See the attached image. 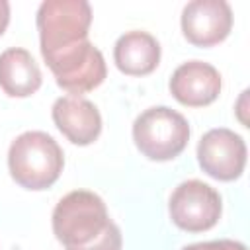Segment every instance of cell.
Segmentation results:
<instances>
[{
    "label": "cell",
    "mask_w": 250,
    "mask_h": 250,
    "mask_svg": "<svg viewBox=\"0 0 250 250\" xmlns=\"http://www.w3.org/2000/svg\"><path fill=\"white\" fill-rule=\"evenodd\" d=\"M53 232L64 250H121L123 244L104 199L88 189H74L57 203Z\"/></svg>",
    "instance_id": "cell-1"
},
{
    "label": "cell",
    "mask_w": 250,
    "mask_h": 250,
    "mask_svg": "<svg viewBox=\"0 0 250 250\" xmlns=\"http://www.w3.org/2000/svg\"><path fill=\"white\" fill-rule=\"evenodd\" d=\"M64 166V154L59 143L43 131H25L10 145L8 168L16 184L25 189L51 188Z\"/></svg>",
    "instance_id": "cell-2"
},
{
    "label": "cell",
    "mask_w": 250,
    "mask_h": 250,
    "mask_svg": "<svg viewBox=\"0 0 250 250\" xmlns=\"http://www.w3.org/2000/svg\"><path fill=\"white\" fill-rule=\"evenodd\" d=\"M90 23L92 8L86 0H45L37 10L43 59L88 39Z\"/></svg>",
    "instance_id": "cell-3"
},
{
    "label": "cell",
    "mask_w": 250,
    "mask_h": 250,
    "mask_svg": "<svg viewBox=\"0 0 250 250\" xmlns=\"http://www.w3.org/2000/svg\"><path fill=\"white\" fill-rule=\"evenodd\" d=\"M133 141L148 160L166 162L186 148L189 125L182 113L166 105L148 107L133 123Z\"/></svg>",
    "instance_id": "cell-4"
},
{
    "label": "cell",
    "mask_w": 250,
    "mask_h": 250,
    "mask_svg": "<svg viewBox=\"0 0 250 250\" xmlns=\"http://www.w3.org/2000/svg\"><path fill=\"white\" fill-rule=\"evenodd\" d=\"M57 84L72 96L98 88L107 74L104 55L88 39L45 59Z\"/></svg>",
    "instance_id": "cell-5"
},
{
    "label": "cell",
    "mask_w": 250,
    "mask_h": 250,
    "mask_svg": "<svg viewBox=\"0 0 250 250\" xmlns=\"http://www.w3.org/2000/svg\"><path fill=\"white\" fill-rule=\"evenodd\" d=\"M170 219L188 232H203L217 225L221 217V195L201 180L182 182L170 197Z\"/></svg>",
    "instance_id": "cell-6"
},
{
    "label": "cell",
    "mask_w": 250,
    "mask_h": 250,
    "mask_svg": "<svg viewBox=\"0 0 250 250\" xmlns=\"http://www.w3.org/2000/svg\"><path fill=\"white\" fill-rule=\"evenodd\" d=\"M197 160L207 176L221 182H232L242 174L246 164L244 139L225 127L211 129L197 145Z\"/></svg>",
    "instance_id": "cell-7"
},
{
    "label": "cell",
    "mask_w": 250,
    "mask_h": 250,
    "mask_svg": "<svg viewBox=\"0 0 250 250\" xmlns=\"http://www.w3.org/2000/svg\"><path fill=\"white\" fill-rule=\"evenodd\" d=\"M232 10L225 0H193L182 12L184 37L195 47H213L227 39Z\"/></svg>",
    "instance_id": "cell-8"
},
{
    "label": "cell",
    "mask_w": 250,
    "mask_h": 250,
    "mask_svg": "<svg viewBox=\"0 0 250 250\" xmlns=\"http://www.w3.org/2000/svg\"><path fill=\"white\" fill-rule=\"evenodd\" d=\"M170 92L182 105H209L221 92V74L209 62L188 61L174 70L170 78Z\"/></svg>",
    "instance_id": "cell-9"
},
{
    "label": "cell",
    "mask_w": 250,
    "mask_h": 250,
    "mask_svg": "<svg viewBox=\"0 0 250 250\" xmlns=\"http://www.w3.org/2000/svg\"><path fill=\"white\" fill-rule=\"evenodd\" d=\"M53 121L57 129L74 145L86 146L92 145L102 131V115L98 107L80 98L64 96L53 104Z\"/></svg>",
    "instance_id": "cell-10"
},
{
    "label": "cell",
    "mask_w": 250,
    "mask_h": 250,
    "mask_svg": "<svg viewBox=\"0 0 250 250\" xmlns=\"http://www.w3.org/2000/svg\"><path fill=\"white\" fill-rule=\"evenodd\" d=\"M113 61L123 74H150L160 61V45L146 31H129L121 35L113 47Z\"/></svg>",
    "instance_id": "cell-11"
},
{
    "label": "cell",
    "mask_w": 250,
    "mask_h": 250,
    "mask_svg": "<svg viewBox=\"0 0 250 250\" xmlns=\"http://www.w3.org/2000/svg\"><path fill=\"white\" fill-rule=\"evenodd\" d=\"M41 86V70L31 53L21 47L0 55V88L12 98H27Z\"/></svg>",
    "instance_id": "cell-12"
},
{
    "label": "cell",
    "mask_w": 250,
    "mask_h": 250,
    "mask_svg": "<svg viewBox=\"0 0 250 250\" xmlns=\"http://www.w3.org/2000/svg\"><path fill=\"white\" fill-rule=\"evenodd\" d=\"M182 250H246V246L242 242H236V240L221 238V240H209V242L189 244V246H186Z\"/></svg>",
    "instance_id": "cell-13"
},
{
    "label": "cell",
    "mask_w": 250,
    "mask_h": 250,
    "mask_svg": "<svg viewBox=\"0 0 250 250\" xmlns=\"http://www.w3.org/2000/svg\"><path fill=\"white\" fill-rule=\"evenodd\" d=\"M10 21V4L6 0H0V35L6 31Z\"/></svg>",
    "instance_id": "cell-14"
}]
</instances>
